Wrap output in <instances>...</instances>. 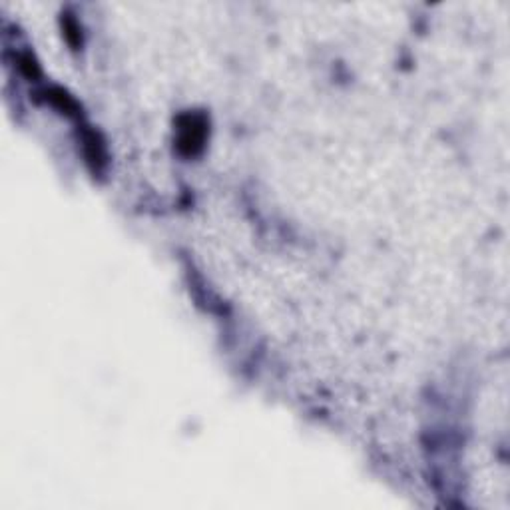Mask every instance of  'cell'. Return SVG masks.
<instances>
[{
	"label": "cell",
	"mask_w": 510,
	"mask_h": 510,
	"mask_svg": "<svg viewBox=\"0 0 510 510\" xmlns=\"http://www.w3.org/2000/svg\"><path fill=\"white\" fill-rule=\"evenodd\" d=\"M210 122L199 112H187L178 118V150L182 156H197L208 140Z\"/></svg>",
	"instance_id": "1"
},
{
	"label": "cell",
	"mask_w": 510,
	"mask_h": 510,
	"mask_svg": "<svg viewBox=\"0 0 510 510\" xmlns=\"http://www.w3.org/2000/svg\"><path fill=\"white\" fill-rule=\"evenodd\" d=\"M82 146H84V157L92 166V170L96 173L104 170L108 164V154H106V146L102 138L94 130H86L82 134Z\"/></svg>",
	"instance_id": "2"
},
{
	"label": "cell",
	"mask_w": 510,
	"mask_h": 510,
	"mask_svg": "<svg viewBox=\"0 0 510 510\" xmlns=\"http://www.w3.org/2000/svg\"><path fill=\"white\" fill-rule=\"evenodd\" d=\"M46 102H50L56 110H60V112L66 114V116H78L80 112L78 102H76L68 92L60 90V88H50V90H46Z\"/></svg>",
	"instance_id": "3"
},
{
	"label": "cell",
	"mask_w": 510,
	"mask_h": 510,
	"mask_svg": "<svg viewBox=\"0 0 510 510\" xmlns=\"http://www.w3.org/2000/svg\"><path fill=\"white\" fill-rule=\"evenodd\" d=\"M62 30H64V36L68 40V44L76 50L78 46H82V28L80 24L76 22V18H72V16H68L66 14L64 18H62Z\"/></svg>",
	"instance_id": "4"
},
{
	"label": "cell",
	"mask_w": 510,
	"mask_h": 510,
	"mask_svg": "<svg viewBox=\"0 0 510 510\" xmlns=\"http://www.w3.org/2000/svg\"><path fill=\"white\" fill-rule=\"evenodd\" d=\"M18 68H20V72L30 80L38 78L40 76V68L38 64H36V60L32 58V54H22V56L18 58Z\"/></svg>",
	"instance_id": "5"
}]
</instances>
